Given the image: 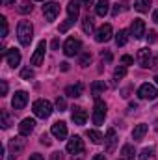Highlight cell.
<instances>
[{
    "label": "cell",
    "instance_id": "obj_1",
    "mask_svg": "<svg viewBox=\"0 0 158 160\" xmlns=\"http://www.w3.org/2000/svg\"><path fill=\"white\" fill-rule=\"evenodd\" d=\"M17 36H19V41L22 47H28L32 39H34V26L30 21H21L19 26H17Z\"/></svg>",
    "mask_w": 158,
    "mask_h": 160
},
{
    "label": "cell",
    "instance_id": "obj_2",
    "mask_svg": "<svg viewBox=\"0 0 158 160\" xmlns=\"http://www.w3.org/2000/svg\"><path fill=\"white\" fill-rule=\"evenodd\" d=\"M32 110H34V114H36L37 118L47 119V118H50V114H52V104H50L48 101H45V99H37V101L34 102Z\"/></svg>",
    "mask_w": 158,
    "mask_h": 160
},
{
    "label": "cell",
    "instance_id": "obj_3",
    "mask_svg": "<svg viewBox=\"0 0 158 160\" xmlns=\"http://www.w3.org/2000/svg\"><path fill=\"white\" fill-rule=\"evenodd\" d=\"M138 63L143 67V69H149V67H155V60H153V52L145 47V48H140L138 50V56H136Z\"/></svg>",
    "mask_w": 158,
    "mask_h": 160
},
{
    "label": "cell",
    "instance_id": "obj_4",
    "mask_svg": "<svg viewBox=\"0 0 158 160\" xmlns=\"http://www.w3.org/2000/svg\"><path fill=\"white\" fill-rule=\"evenodd\" d=\"M104 119H106V102L97 99L95 106H93V123L95 125H102Z\"/></svg>",
    "mask_w": 158,
    "mask_h": 160
},
{
    "label": "cell",
    "instance_id": "obj_5",
    "mask_svg": "<svg viewBox=\"0 0 158 160\" xmlns=\"http://www.w3.org/2000/svg\"><path fill=\"white\" fill-rule=\"evenodd\" d=\"M138 97L140 99H149V101H153V99H156L158 97V89L153 86V84H141L140 86V89H138Z\"/></svg>",
    "mask_w": 158,
    "mask_h": 160
},
{
    "label": "cell",
    "instance_id": "obj_6",
    "mask_svg": "<svg viewBox=\"0 0 158 160\" xmlns=\"http://www.w3.org/2000/svg\"><path fill=\"white\" fill-rule=\"evenodd\" d=\"M58 13H60V4H58V2H47V4L43 6V15H45V19H47L48 22L56 21Z\"/></svg>",
    "mask_w": 158,
    "mask_h": 160
},
{
    "label": "cell",
    "instance_id": "obj_7",
    "mask_svg": "<svg viewBox=\"0 0 158 160\" xmlns=\"http://www.w3.org/2000/svg\"><path fill=\"white\" fill-rule=\"evenodd\" d=\"M67 153L71 155H80L84 153V140L80 136H73L69 142H67Z\"/></svg>",
    "mask_w": 158,
    "mask_h": 160
},
{
    "label": "cell",
    "instance_id": "obj_8",
    "mask_svg": "<svg viewBox=\"0 0 158 160\" xmlns=\"http://www.w3.org/2000/svg\"><path fill=\"white\" fill-rule=\"evenodd\" d=\"M80 48H82V43L78 39H75V38H69V39L65 41V45H63L65 56H77L80 52Z\"/></svg>",
    "mask_w": 158,
    "mask_h": 160
},
{
    "label": "cell",
    "instance_id": "obj_9",
    "mask_svg": "<svg viewBox=\"0 0 158 160\" xmlns=\"http://www.w3.org/2000/svg\"><path fill=\"white\" fill-rule=\"evenodd\" d=\"M45 52H47V43H45V41H39L36 52H34L32 58H30V63H32V65H41L43 60H45Z\"/></svg>",
    "mask_w": 158,
    "mask_h": 160
},
{
    "label": "cell",
    "instance_id": "obj_10",
    "mask_svg": "<svg viewBox=\"0 0 158 160\" xmlns=\"http://www.w3.org/2000/svg\"><path fill=\"white\" fill-rule=\"evenodd\" d=\"M130 34H132L134 39H141V38L145 36V22H143V19H134V21H132Z\"/></svg>",
    "mask_w": 158,
    "mask_h": 160
},
{
    "label": "cell",
    "instance_id": "obj_11",
    "mask_svg": "<svg viewBox=\"0 0 158 160\" xmlns=\"http://www.w3.org/2000/svg\"><path fill=\"white\" fill-rule=\"evenodd\" d=\"M112 34H114L112 26H110V24H102V26L97 30V34H95V41H97V43H106V41L112 39Z\"/></svg>",
    "mask_w": 158,
    "mask_h": 160
},
{
    "label": "cell",
    "instance_id": "obj_12",
    "mask_svg": "<svg viewBox=\"0 0 158 160\" xmlns=\"http://www.w3.org/2000/svg\"><path fill=\"white\" fill-rule=\"evenodd\" d=\"M26 102H28V93L26 91H15L13 101H11V106L15 110H22L26 106Z\"/></svg>",
    "mask_w": 158,
    "mask_h": 160
},
{
    "label": "cell",
    "instance_id": "obj_13",
    "mask_svg": "<svg viewBox=\"0 0 158 160\" xmlns=\"http://www.w3.org/2000/svg\"><path fill=\"white\" fill-rule=\"evenodd\" d=\"M50 132H52L54 138H58V140H65V138H67V125H65L63 121H56V123L52 125Z\"/></svg>",
    "mask_w": 158,
    "mask_h": 160
},
{
    "label": "cell",
    "instance_id": "obj_14",
    "mask_svg": "<svg viewBox=\"0 0 158 160\" xmlns=\"http://www.w3.org/2000/svg\"><path fill=\"white\" fill-rule=\"evenodd\" d=\"M104 143H106V153H114V151H116L117 136H116V130H114V128H108L106 138H104Z\"/></svg>",
    "mask_w": 158,
    "mask_h": 160
},
{
    "label": "cell",
    "instance_id": "obj_15",
    "mask_svg": "<svg viewBox=\"0 0 158 160\" xmlns=\"http://www.w3.org/2000/svg\"><path fill=\"white\" fill-rule=\"evenodd\" d=\"M34 127H36V121L32 119V118H26V119L21 121V125H19V134L21 136H30L32 130H34Z\"/></svg>",
    "mask_w": 158,
    "mask_h": 160
},
{
    "label": "cell",
    "instance_id": "obj_16",
    "mask_svg": "<svg viewBox=\"0 0 158 160\" xmlns=\"http://www.w3.org/2000/svg\"><path fill=\"white\" fill-rule=\"evenodd\" d=\"M6 62H7V65L17 67V65L21 63V52H19L17 48H9V50H6Z\"/></svg>",
    "mask_w": 158,
    "mask_h": 160
},
{
    "label": "cell",
    "instance_id": "obj_17",
    "mask_svg": "<svg viewBox=\"0 0 158 160\" xmlns=\"http://www.w3.org/2000/svg\"><path fill=\"white\" fill-rule=\"evenodd\" d=\"M71 118L75 121V125H86V121H87V114H86V110L84 108H73V114H71Z\"/></svg>",
    "mask_w": 158,
    "mask_h": 160
},
{
    "label": "cell",
    "instance_id": "obj_18",
    "mask_svg": "<svg viewBox=\"0 0 158 160\" xmlns=\"http://www.w3.org/2000/svg\"><path fill=\"white\" fill-rule=\"evenodd\" d=\"M67 15H69V19H71L73 22L78 19V15H80V0H71V2H69V6H67Z\"/></svg>",
    "mask_w": 158,
    "mask_h": 160
},
{
    "label": "cell",
    "instance_id": "obj_19",
    "mask_svg": "<svg viewBox=\"0 0 158 160\" xmlns=\"http://www.w3.org/2000/svg\"><path fill=\"white\" fill-rule=\"evenodd\" d=\"M147 130H149V127H147L145 123H140V125L132 130V140H134V142H140V140L147 134Z\"/></svg>",
    "mask_w": 158,
    "mask_h": 160
},
{
    "label": "cell",
    "instance_id": "obj_20",
    "mask_svg": "<svg viewBox=\"0 0 158 160\" xmlns=\"http://www.w3.org/2000/svg\"><path fill=\"white\" fill-rule=\"evenodd\" d=\"M82 93H84V86H82V84H75V86H67V88H65V95H67V97L77 99Z\"/></svg>",
    "mask_w": 158,
    "mask_h": 160
},
{
    "label": "cell",
    "instance_id": "obj_21",
    "mask_svg": "<svg viewBox=\"0 0 158 160\" xmlns=\"http://www.w3.org/2000/svg\"><path fill=\"white\" fill-rule=\"evenodd\" d=\"M95 11H97V15H99V17H106V15H108V11H110V4H108V0H101V2H97Z\"/></svg>",
    "mask_w": 158,
    "mask_h": 160
},
{
    "label": "cell",
    "instance_id": "obj_22",
    "mask_svg": "<svg viewBox=\"0 0 158 160\" xmlns=\"http://www.w3.org/2000/svg\"><path fill=\"white\" fill-rule=\"evenodd\" d=\"M102 91H106V84H104L102 80L93 82V86H91V95H93L95 99H99V95H101Z\"/></svg>",
    "mask_w": 158,
    "mask_h": 160
},
{
    "label": "cell",
    "instance_id": "obj_23",
    "mask_svg": "<svg viewBox=\"0 0 158 160\" xmlns=\"http://www.w3.org/2000/svg\"><path fill=\"white\" fill-rule=\"evenodd\" d=\"M9 147H11L13 153H21L22 147H24V140H22L21 136H19V138H11V140H9Z\"/></svg>",
    "mask_w": 158,
    "mask_h": 160
},
{
    "label": "cell",
    "instance_id": "obj_24",
    "mask_svg": "<svg viewBox=\"0 0 158 160\" xmlns=\"http://www.w3.org/2000/svg\"><path fill=\"white\" fill-rule=\"evenodd\" d=\"M149 8H151V0H136L134 2V9L140 13H147Z\"/></svg>",
    "mask_w": 158,
    "mask_h": 160
},
{
    "label": "cell",
    "instance_id": "obj_25",
    "mask_svg": "<svg viewBox=\"0 0 158 160\" xmlns=\"http://www.w3.org/2000/svg\"><path fill=\"white\" fill-rule=\"evenodd\" d=\"M82 30L86 32V34H93V30H95V24H93V19L87 15V17H84V21H82Z\"/></svg>",
    "mask_w": 158,
    "mask_h": 160
},
{
    "label": "cell",
    "instance_id": "obj_26",
    "mask_svg": "<svg viewBox=\"0 0 158 160\" xmlns=\"http://www.w3.org/2000/svg\"><path fill=\"white\" fill-rule=\"evenodd\" d=\"M121 155H125V158L126 160H134V157H136V151H134V147L132 145H123L121 147Z\"/></svg>",
    "mask_w": 158,
    "mask_h": 160
},
{
    "label": "cell",
    "instance_id": "obj_27",
    "mask_svg": "<svg viewBox=\"0 0 158 160\" xmlns=\"http://www.w3.org/2000/svg\"><path fill=\"white\" fill-rule=\"evenodd\" d=\"M126 41H128V32H126V30H119L117 34H116V43H117V47L126 45Z\"/></svg>",
    "mask_w": 158,
    "mask_h": 160
},
{
    "label": "cell",
    "instance_id": "obj_28",
    "mask_svg": "<svg viewBox=\"0 0 158 160\" xmlns=\"http://www.w3.org/2000/svg\"><path fill=\"white\" fill-rule=\"evenodd\" d=\"M87 138H89L93 143H102V140H104V136H102L99 130H87Z\"/></svg>",
    "mask_w": 158,
    "mask_h": 160
},
{
    "label": "cell",
    "instance_id": "obj_29",
    "mask_svg": "<svg viewBox=\"0 0 158 160\" xmlns=\"http://www.w3.org/2000/svg\"><path fill=\"white\" fill-rule=\"evenodd\" d=\"M0 125H2V128H9V125H11V118L6 110L0 112Z\"/></svg>",
    "mask_w": 158,
    "mask_h": 160
},
{
    "label": "cell",
    "instance_id": "obj_30",
    "mask_svg": "<svg viewBox=\"0 0 158 160\" xmlns=\"http://www.w3.org/2000/svg\"><path fill=\"white\" fill-rule=\"evenodd\" d=\"M32 8H34V6H32L30 2H22V4H21L19 8H17V9H19V13L26 15V13H32Z\"/></svg>",
    "mask_w": 158,
    "mask_h": 160
},
{
    "label": "cell",
    "instance_id": "obj_31",
    "mask_svg": "<svg viewBox=\"0 0 158 160\" xmlns=\"http://www.w3.org/2000/svg\"><path fill=\"white\" fill-rule=\"evenodd\" d=\"M89 63H91V54H89V52H84V54L80 56V65H82V67H87Z\"/></svg>",
    "mask_w": 158,
    "mask_h": 160
},
{
    "label": "cell",
    "instance_id": "obj_32",
    "mask_svg": "<svg viewBox=\"0 0 158 160\" xmlns=\"http://www.w3.org/2000/svg\"><path fill=\"white\" fill-rule=\"evenodd\" d=\"M126 77V67L123 65V67H116V71H114V78H125Z\"/></svg>",
    "mask_w": 158,
    "mask_h": 160
},
{
    "label": "cell",
    "instance_id": "obj_33",
    "mask_svg": "<svg viewBox=\"0 0 158 160\" xmlns=\"http://www.w3.org/2000/svg\"><path fill=\"white\" fill-rule=\"evenodd\" d=\"M21 77H22L24 80H30V78H34L36 75H34V71H32L30 67H26V69H22V71H21Z\"/></svg>",
    "mask_w": 158,
    "mask_h": 160
},
{
    "label": "cell",
    "instance_id": "obj_34",
    "mask_svg": "<svg viewBox=\"0 0 158 160\" xmlns=\"http://www.w3.org/2000/svg\"><path fill=\"white\" fill-rule=\"evenodd\" d=\"M151 155H153V149H151V147H145V149L140 153V160H149Z\"/></svg>",
    "mask_w": 158,
    "mask_h": 160
},
{
    "label": "cell",
    "instance_id": "obj_35",
    "mask_svg": "<svg viewBox=\"0 0 158 160\" xmlns=\"http://www.w3.org/2000/svg\"><path fill=\"white\" fill-rule=\"evenodd\" d=\"M126 9H128V4H126V2L116 4V8H114V15H117L119 11H126Z\"/></svg>",
    "mask_w": 158,
    "mask_h": 160
},
{
    "label": "cell",
    "instance_id": "obj_36",
    "mask_svg": "<svg viewBox=\"0 0 158 160\" xmlns=\"http://www.w3.org/2000/svg\"><path fill=\"white\" fill-rule=\"evenodd\" d=\"M73 24H75V22H73L71 19H67L65 22H62V24H60V32H62V34H63V32H67V30H69Z\"/></svg>",
    "mask_w": 158,
    "mask_h": 160
},
{
    "label": "cell",
    "instance_id": "obj_37",
    "mask_svg": "<svg viewBox=\"0 0 158 160\" xmlns=\"http://www.w3.org/2000/svg\"><path fill=\"white\" fill-rule=\"evenodd\" d=\"M0 24H2V38H6L7 36V19L0 17Z\"/></svg>",
    "mask_w": 158,
    "mask_h": 160
},
{
    "label": "cell",
    "instance_id": "obj_38",
    "mask_svg": "<svg viewBox=\"0 0 158 160\" xmlns=\"http://www.w3.org/2000/svg\"><path fill=\"white\" fill-rule=\"evenodd\" d=\"M121 63L126 67V65H132L134 63V58L132 56H128V54H125V56H121Z\"/></svg>",
    "mask_w": 158,
    "mask_h": 160
},
{
    "label": "cell",
    "instance_id": "obj_39",
    "mask_svg": "<svg viewBox=\"0 0 158 160\" xmlns=\"http://www.w3.org/2000/svg\"><path fill=\"white\" fill-rule=\"evenodd\" d=\"M56 106H58V110H60V112H62V110H65V108H67L65 99H63V97H58V99H56Z\"/></svg>",
    "mask_w": 158,
    "mask_h": 160
},
{
    "label": "cell",
    "instance_id": "obj_40",
    "mask_svg": "<svg viewBox=\"0 0 158 160\" xmlns=\"http://www.w3.org/2000/svg\"><path fill=\"white\" fill-rule=\"evenodd\" d=\"M158 39V34L155 30H149V34H147V43H156Z\"/></svg>",
    "mask_w": 158,
    "mask_h": 160
},
{
    "label": "cell",
    "instance_id": "obj_41",
    "mask_svg": "<svg viewBox=\"0 0 158 160\" xmlns=\"http://www.w3.org/2000/svg\"><path fill=\"white\" fill-rule=\"evenodd\" d=\"M6 93H7V82H6V80H2V82H0V95L4 97Z\"/></svg>",
    "mask_w": 158,
    "mask_h": 160
},
{
    "label": "cell",
    "instance_id": "obj_42",
    "mask_svg": "<svg viewBox=\"0 0 158 160\" xmlns=\"http://www.w3.org/2000/svg\"><path fill=\"white\" fill-rule=\"evenodd\" d=\"M39 142L43 143V145H50V143H52V142H50V138H48L47 134H43V136H41V138H39Z\"/></svg>",
    "mask_w": 158,
    "mask_h": 160
},
{
    "label": "cell",
    "instance_id": "obj_43",
    "mask_svg": "<svg viewBox=\"0 0 158 160\" xmlns=\"http://www.w3.org/2000/svg\"><path fill=\"white\" fill-rule=\"evenodd\" d=\"M80 2H82V4H84L86 8H91V6L95 4V0H80Z\"/></svg>",
    "mask_w": 158,
    "mask_h": 160
},
{
    "label": "cell",
    "instance_id": "obj_44",
    "mask_svg": "<svg viewBox=\"0 0 158 160\" xmlns=\"http://www.w3.org/2000/svg\"><path fill=\"white\" fill-rule=\"evenodd\" d=\"M28 160H45V158L41 157L39 153H36V155H32V157H30V158H28Z\"/></svg>",
    "mask_w": 158,
    "mask_h": 160
},
{
    "label": "cell",
    "instance_id": "obj_45",
    "mask_svg": "<svg viewBox=\"0 0 158 160\" xmlns=\"http://www.w3.org/2000/svg\"><path fill=\"white\" fill-rule=\"evenodd\" d=\"M102 60H106V62H112V54H110V52H106V54L102 52Z\"/></svg>",
    "mask_w": 158,
    "mask_h": 160
},
{
    "label": "cell",
    "instance_id": "obj_46",
    "mask_svg": "<svg viewBox=\"0 0 158 160\" xmlns=\"http://www.w3.org/2000/svg\"><path fill=\"white\" fill-rule=\"evenodd\" d=\"M0 2H2L4 6H13V4H15V0H0Z\"/></svg>",
    "mask_w": 158,
    "mask_h": 160
},
{
    "label": "cell",
    "instance_id": "obj_47",
    "mask_svg": "<svg viewBox=\"0 0 158 160\" xmlns=\"http://www.w3.org/2000/svg\"><path fill=\"white\" fill-rule=\"evenodd\" d=\"M52 160H62V153H52Z\"/></svg>",
    "mask_w": 158,
    "mask_h": 160
},
{
    "label": "cell",
    "instance_id": "obj_48",
    "mask_svg": "<svg viewBox=\"0 0 158 160\" xmlns=\"http://www.w3.org/2000/svg\"><path fill=\"white\" fill-rule=\"evenodd\" d=\"M153 21L158 24V9H155V11H153Z\"/></svg>",
    "mask_w": 158,
    "mask_h": 160
},
{
    "label": "cell",
    "instance_id": "obj_49",
    "mask_svg": "<svg viewBox=\"0 0 158 160\" xmlns=\"http://www.w3.org/2000/svg\"><path fill=\"white\" fill-rule=\"evenodd\" d=\"M91 160H106V157H104V155H95Z\"/></svg>",
    "mask_w": 158,
    "mask_h": 160
},
{
    "label": "cell",
    "instance_id": "obj_50",
    "mask_svg": "<svg viewBox=\"0 0 158 160\" xmlns=\"http://www.w3.org/2000/svg\"><path fill=\"white\" fill-rule=\"evenodd\" d=\"M58 47H60V41H58V39H54V41H52V48H54V50H56V48H58Z\"/></svg>",
    "mask_w": 158,
    "mask_h": 160
},
{
    "label": "cell",
    "instance_id": "obj_51",
    "mask_svg": "<svg viewBox=\"0 0 158 160\" xmlns=\"http://www.w3.org/2000/svg\"><path fill=\"white\" fill-rule=\"evenodd\" d=\"M155 80H156V84H158V75H156V77H155Z\"/></svg>",
    "mask_w": 158,
    "mask_h": 160
},
{
    "label": "cell",
    "instance_id": "obj_52",
    "mask_svg": "<svg viewBox=\"0 0 158 160\" xmlns=\"http://www.w3.org/2000/svg\"><path fill=\"white\" fill-rule=\"evenodd\" d=\"M37 2H41V0H37Z\"/></svg>",
    "mask_w": 158,
    "mask_h": 160
}]
</instances>
